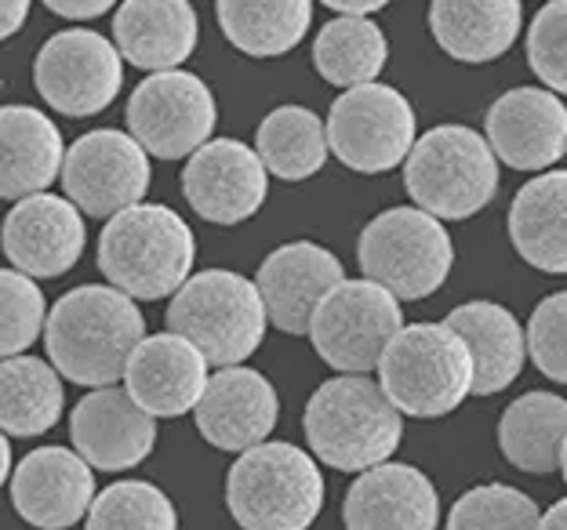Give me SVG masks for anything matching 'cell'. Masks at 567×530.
Segmentation results:
<instances>
[{
	"label": "cell",
	"mask_w": 567,
	"mask_h": 530,
	"mask_svg": "<svg viewBox=\"0 0 567 530\" xmlns=\"http://www.w3.org/2000/svg\"><path fill=\"white\" fill-rule=\"evenodd\" d=\"M142 339V309L110 283H84L66 291L48 313L44 328L51 367L84 389L117 385Z\"/></svg>",
	"instance_id": "6da1fadb"
},
{
	"label": "cell",
	"mask_w": 567,
	"mask_h": 530,
	"mask_svg": "<svg viewBox=\"0 0 567 530\" xmlns=\"http://www.w3.org/2000/svg\"><path fill=\"white\" fill-rule=\"evenodd\" d=\"M197 240L167 204H135L113 215L99 237V269L127 299H172L193 277Z\"/></svg>",
	"instance_id": "7a4b0ae2"
},
{
	"label": "cell",
	"mask_w": 567,
	"mask_h": 530,
	"mask_svg": "<svg viewBox=\"0 0 567 530\" xmlns=\"http://www.w3.org/2000/svg\"><path fill=\"white\" fill-rule=\"evenodd\" d=\"M306 439L339 472H368L390 461L404 439V415L364 374H339L306 404Z\"/></svg>",
	"instance_id": "3957f363"
},
{
	"label": "cell",
	"mask_w": 567,
	"mask_h": 530,
	"mask_svg": "<svg viewBox=\"0 0 567 530\" xmlns=\"http://www.w3.org/2000/svg\"><path fill=\"white\" fill-rule=\"evenodd\" d=\"M266 323L269 313L259 283L229 269L193 273L167 305V331L197 345L218 371L240 367L262 345Z\"/></svg>",
	"instance_id": "277c9868"
},
{
	"label": "cell",
	"mask_w": 567,
	"mask_h": 530,
	"mask_svg": "<svg viewBox=\"0 0 567 530\" xmlns=\"http://www.w3.org/2000/svg\"><path fill=\"white\" fill-rule=\"evenodd\" d=\"M317 458L295 444H259L226 476V506L240 530H309L324 509Z\"/></svg>",
	"instance_id": "5b68a950"
},
{
	"label": "cell",
	"mask_w": 567,
	"mask_h": 530,
	"mask_svg": "<svg viewBox=\"0 0 567 530\" xmlns=\"http://www.w3.org/2000/svg\"><path fill=\"white\" fill-rule=\"evenodd\" d=\"M404 186L425 215L462 222L495 200L498 157L481 132L441 124L415 142L404 160Z\"/></svg>",
	"instance_id": "8992f818"
},
{
	"label": "cell",
	"mask_w": 567,
	"mask_h": 530,
	"mask_svg": "<svg viewBox=\"0 0 567 530\" xmlns=\"http://www.w3.org/2000/svg\"><path fill=\"white\" fill-rule=\"evenodd\" d=\"M379 385L408 418H444L473 393V356L447 323H408L379 364Z\"/></svg>",
	"instance_id": "52a82bcc"
},
{
	"label": "cell",
	"mask_w": 567,
	"mask_h": 530,
	"mask_svg": "<svg viewBox=\"0 0 567 530\" xmlns=\"http://www.w3.org/2000/svg\"><path fill=\"white\" fill-rule=\"evenodd\" d=\"M357 258L368 280L382 283L401 302H419L444 288L455 266V243L441 218L422 208H390L364 226Z\"/></svg>",
	"instance_id": "ba28073f"
},
{
	"label": "cell",
	"mask_w": 567,
	"mask_h": 530,
	"mask_svg": "<svg viewBox=\"0 0 567 530\" xmlns=\"http://www.w3.org/2000/svg\"><path fill=\"white\" fill-rule=\"evenodd\" d=\"M404 331L401 299L375 280H342L309 323V342L339 374H368Z\"/></svg>",
	"instance_id": "9c48e42d"
},
{
	"label": "cell",
	"mask_w": 567,
	"mask_h": 530,
	"mask_svg": "<svg viewBox=\"0 0 567 530\" xmlns=\"http://www.w3.org/2000/svg\"><path fill=\"white\" fill-rule=\"evenodd\" d=\"M415 110L390 84L350 87L328 113L331 157L360 175H382L401 167L415 149Z\"/></svg>",
	"instance_id": "30bf717a"
},
{
	"label": "cell",
	"mask_w": 567,
	"mask_h": 530,
	"mask_svg": "<svg viewBox=\"0 0 567 530\" xmlns=\"http://www.w3.org/2000/svg\"><path fill=\"white\" fill-rule=\"evenodd\" d=\"M218 124L212 87L197 73H150L127 98V132L150 157L183 160L208 146Z\"/></svg>",
	"instance_id": "8fae6325"
},
{
	"label": "cell",
	"mask_w": 567,
	"mask_h": 530,
	"mask_svg": "<svg viewBox=\"0 0 567 530\" xmlns=\"http://www.w3.org/2000/svg\"><path fill=\"white\" fill-rule=\"evenodd\" d=\"M33 84L62 116H95L113 106L124 87V59L113 41L95 30H66L48 37L37 51Z\"/></svg>",
	"instance_id": "7c38bea8"
},
{
	"label": "cell",
	"mask_w": 567,
	"mask_h": 530,
	"mask_svg": "<svg viewBox=\"0 0 567 530\" xmlns=\"http://www.w3.org/2000/svg\"><path fill=\"white\" fill-rule=\"evenodd\" d=\"M150 178V153L138 146L132 132H117V127L81 135L62 160L66 200H73L81 215L106 218V222L142 204Z\"/></svg>",
	"instance_id": "4fadbf2b"
},
{
	"label": "cell",
	"mask_w": 567,
	"mask_h": 530,
	"mask_svg": "<svg viewBox=\"0 0 567 530\" xmlns=\"http://www.w3.org/2000/svg\"><path fill=\"white\" fill-rule=\"evenodd\" d=\"M183 193L204 222L237 226L262 211L269 172L251 146L237 138H212L186 160Z\"/></svg>",
	"instance_id": "5bb4252c"
},
{
	"label": "cell",
	"mask_w": 567,
	"mask_h": 530,
	"mask_svg": "<svg viewBox=\"0 0 567 530\" xmlns=\"http://www.w3.org/2000/svg\"><path fill=\"white\" fill-rule=\"evenodd\" d=\"M87 243L84 215L73 200L55 193H37L19 200L0 226V248L19 273L33 280H55L81 262Z\"/></svg>",
	"instance_id": "9a60e30c"
},
{
	"label": "cell",
	"mask_w": 567,
	"mask_h": 530,
	"mask_svg": "<svg viewBox=\"0 0 567 530\" xmlns=\"http://www.w3.org/2000/svg\"><path fill=\"white\" fill-rule=\"evenodd\" d=\"M11 506L37 530H70L95 506V469L70 447H37L11 472Z\"/></svg>",
	"instance_id": "2e32d148"
},
{
	"label": "cell",
	"mask_w": 567,
	"mask_h": 530,
	"mask_svg": "<svg viewBox=\"0 0 567 530\" xmlns=\"http://www.w3.org/2000/svg\"><path fill=\"white\" fill-rule=\"evenodd\" d=\"M495 157L517 172H546L567 157V106L549 87H513L484 116Z\"/></svg>",
	"instance_id": "e0dca14e"
},
{
	"label": "cell",
	"mask_w": 567,
	"mask_h": 530,
	"mask_svg": "<svg viewBox=\"0 0 567 530\" xmlns=\"http://www.w3.org/2000/svg\"><path fill=\"white\" fill-rule=\"evenodd\" d=\"M73 450L99 472H124L157 447V418L142 411L132 393L106 385L92 389L70 415Z\"/></svg>",
	"instance_id": "ac0fdd59"
},
{
	"label": "cell",
	"mask_w": 567,
	"mask_h": 530,
	"mask_svg": "<svg viewBox=\"0 0 567 530\" xmlns=\"http://www.w3.org/2000/svg\"><path fill=\"white\" fill-rule=\"evenodd\" d=\"M208 367L212 364L200 349L186 342L183 334H146L127 360L124 389L153 418H183L186 411H197L204 389H208Z\"/></svg>",
	"instance_id": "d6986e66"
},
{
	"label": "cell",
	"mask_w": 567,
	"mask_h": 530,
	"mask_svg": "<svg viewBox=\"0 0 567 530\" xmlns=\"http://www.w3.org/2000/svg\"><path fill=\"white\" fill-rule=\"evenodd\" d=\"M197 429L212 447L226 455H244L259 447L277 429L280 399L266 374L251 367H223L212 374L208 389L197 404Z\"/></svg>",
	"instance_id": "ffe728a7"
},
{
	"label": "cell",
	"mask_w": 567,
	"mask_h": 530,
	"mask_svg": "<svg viewBox=\"0 0 567 530\" xmlns=\"http://www.w3.org/2000/svg\"><path fill=\"white\" fill-rule=\"evenodd\" d=\"M342 262L313 240H291L266 254L259 266V283L269 323L284 334H309V323L320 302L339 288Z\"/></svg>",
	"instance_id": "44dd1931"
},
{
	"label": "cell",
	"mask_w": 567,
	"mask_h": 530,
	"mask_svg": "<svg viewBox=\"0 0 567 530\" xmlns=\"http://www.w3.org/2000/svg\"><path fill=\"white\" fill-rule=\"evenodd\" d=\"M342 520L346 530H436L441 495L415 465L382 461L353 480Z\"/></svg>",
	"instance_id": "7402d4cb"
},
{
	"label": "cell",
	"mask_w": 567,
	"mask_h": 530,
	"mask_svg": "<svg viewBox=\"0 0 567 530\" xmlns=\"http://www.w3.org/2000/svg\"><path fill=\"white\" fill-rule=\"evenodd\" d=\"M197 41L200 22L189 0H124L113 15V44L135 70H178Z\"/></svg>",
	"instance_id": "603a6c76"
},
{
	"label": "cell",
	"mask_w": 567,
	"mask_h": 530,
	"mask_svg": "<svg viewBox=\"0 0 567 530\" xmlns=\"http://www.w3.org/2000/svg\"><path fill=\"white\" fill-rule=\"evenodd\" d=\"M66 142L48 113L0 106V200H25L62 175Z\"/></svg>",
	"instance_id": "cb8c5ba5"
},
{
	"label": "cell",
	"mask_w": 567,
	"mask_h": 530,
	"mask_svg": "<svg viewBox=\"0 0 567 530\" xmlns=\"http://www.w3.org/2000/svg\"><path fill=\"white\" fill-rule=\"evenodd\" d=\"M447 328L473 356V393L495 396L520 378L527 364V328L498 302H466L447 313Z\"/></svg>",
	"instance_id": "d4e9b609"
},
{
	"label": "cell",
	"mask_w": 567,
	"mask_h": 530,
	"mask_svg": "<svg viewBox=\"0 0 567 530\" xmlns=\"http://www.w3.org/2000/svg\"><path fill=\"white\" fill-rule=\"evenodd\" d=\"M520 0H430V33L451 59L481 66L517 44Z\"/></svg>",
	"instance_id": "484cf974"
},
{
	"label": "cell",
	"mask_w": 567,
	"mask_h": 530,
	"mask_svg": "<svg viewBox=\"0 0 567 530\" xmlns=\"http://www.w3.org/2000/svg\"><path fill=\"white\" fill-rule=\"evenodd\" d=\"M509 240L538 273H567V172L532 178L513 197Z\"/></svg>",
	"instance_id": "4316f807"
},
{
	"label": "cell",
	"mask_w": 567,
	"mask_h": 530,
	"mask_svg": "<svg viewBox=\"0 0 567 530\" xmlns=\"http://www.w3.org/2000/svg\"><path fill=\"white\" fill-rule=\"evenodd\" d=\"M498 447L513 469L549 476L567 447V399L557 393H524L502 411Z\"/></svg>",
	"instance_id": "83f0119b"
},
{
	"label": "cell",
	"mask_w": 567,
	"mask_h": 530,
	"mask_svg": "<svg viewBox=\"0 0 567 530\" xmlns=\"http://www.w3.org/2000/svg\"><path fill=\"white\" fill-rule=\"evenodd\" d=\"M226 41L251 59H277L306 41L313 0H215Z\"/></svg>",
	"instance_id": "f1b7e54d"
},
{
	"label": "cell",
	"mask_w": 567,
	"mask_h": 530,
	"mask_svg": "<svg viewBox=\"0 0 567 530\" xmlns=\"http://www.w3.org/2000/svg\"><path fill=\"white\" fill-rule=\"evenodd\" d=\"M66 411L62 374L37 356L0 360V433L44 436Z\"/></svg>",
	"instance_id": "f546056e"
},
{
	"label": "cell",
	"mask_w": 567,
	"mask_h": 530,
	"mask_svg": "<svg viewBox=\"0 0 567 530\" xmlns=\"http://www.w3.org/2000/svg\"><path fill=\"white\" fill-rule=\"evenodd\" d=\"M390 59V44L375 19L368 15H334L328 25H320L313 41V66L328 84L364 87L375 84Z\"/></svg>",
	"instance_id": "4dcf8cb0"
},
{
	"label": "cell",
	"mask_w": 567,
	"mask_h": 530,
	"mask_svg": "<svg viewBox=\"0 0 567 530\" xmlns=\"http://www.w3.org/2000/svg\"><path fill=\"white\" fill-rule=\"evenodd\" d=\"M255 153L262 157L269 175L284 183H306L331 157L328 124L306 106H277L259 124Z\"/></svg>",
	"instance_id": "1f68e13d"
},
{
	"label": "cell",
	"mask_w": 567,
	"mask_h": 530,
	"mask_svg": "<svg viewBox=\"0 0 567 530\" xmlns=\"http://www.w3.org/2000/svg\"><path fill=\"white\" fill-rule=\"evenodd\" d=\"M84 530H178V512L161 487L121 480L95 495Z\"/></svg>",
	"instance_id": "d6a6232c"
},
{
	"label": "cell",
	"mask_w": 567,
	"mask_h": 530,
	"mask_svg": "<svg viewBox=\"0 0 567 530\" xmlns=\"http://www.w3.org/2000/svg\"><path fill=\"white\" fill-rule=\"evenodd\" d=\"M543 512L527 495L506 484L466 490L447 516V530H538Z\"/></svg>",
	"instance_id": "836d02e7"
},
{
	"label": "cell",
	"mask_w": 567,
	"mask_h": 530,
	"mask_svg": "<svg viewBox=\"0 0 567 530\" xmlns=\"http://www.w3.org/2000/svg\"><path fill=\"white\" fill-rule=\"evenodd\" d=\"M48 328V299L33 277L0 269V360L22 356Z\"/></svg>",
	"instance_id": "e575fe53"
},
{
	"label": "cell",
	"mask_w": 567,
	"mask_h": 530,
	"mask_svg": "<svg viewBox=\"0 0 567 530\" xmlns=\"http://www.w3.org/2000/svg\"><path fill=\"white\" fill-rule=\"evenodd\" d=\"M527 66L549 92L567 95V0H549L527 30Z\"/></svg>",
	"instance_id": "d590c367"
},
{
	"label": "cell",
	"mask_w": 567,
	"mask_h": 530,
	"mask_svg": "<svg viewBox=\"0 0 567 530\" xmlns=\"http://www.w3.org/2000/svg\"><path fill=\"white\" fill-rule=\"evenodd\" d=\"M527 356L549 382L567 385V291L549 294L535 305L527 323Z\"/></svg>",
	"instance_id": "8d00e7d4"
},
{
	"label": "cell",
	"mask_w": 567,
	"mask_h": 530,
	"mask_svg": "<svg viewBox=\"0 0 567 530\" xmlns=\"http://www.w3.org/2000/svg\"><path fill=\"white\" fill-rule=\"evenodd\" d=\"M113 4H117V0H44V8L51 11V15L76 19V22L106 15V11H113Z\"/></svg>",
	"instance_id": "74e56055"
},
{
	"label": "cell",
	"mask_w": 567,
	"mask_h": 530,
	"mask_svg": "<svg viewBox=\"0 0 567 530\" xmlns=\"http://www.w3.org/2000/svg\"><path fill=\"white\" fill-rule=\"evenodd\" d=\"M25 15H30V0H0V41L16 37L25 25Z\"/></svg>",
	"instance_id": "f35d334b"
},
{
	"label": "cell",
	"mask_w": 567,
	"mask_h": 530,
	"mask_svg": "<svg viewBox=\"0 0 567 530\" xmlns=\"http://www.w3.org/2000/svg\"><path fill=\"white\" fill-rule=\"evenodd\" d=\"M320 4L339 11V15H371V11H382L390 0H320Z\"/></svg>",
	"instance_id": "ab89813d"
},
{
	"label": "cell",
	"mask_w": 567,
	"mask_h": 530,
	"mask_svg": "<svg viewBox=\"0 0 567 530\" xmlns=\"http://www.w3.org/2000/svg\"><path fill=\"white\" fill-rule=\"evenodd\" d=\"M538 530H567V498H560L557 506H549V512H543Z\"/></svg>",
	"instance_id": "60d3db41"
},
{
	"label": "cell",
	"mask_w": 567,
	"mask_h": 530,
	"mask_svg": "<svg viewBox=\"0 0 567 530\" xmlns=\"http://www.w3.org/2000/svg\"><path fill=\"white\" fill-rule=\"evenodd\" d=\"M11 476V444H8V433H0V487L8 484Z\"/></svg>",
	"instance_id": "b9f144b4"
},
{
	"label": "cell",
	"mask_w": 567,
	"mask_h": 530,
	"mask_svg": "<svg viewBox=\"0 0 567 530\" xmlns=\"http://www.w3.org/2000/svg\"><path fill=\"white\" fill-rule=\"evenodd\" d=\"M560 472H564V480H567V447H564V461H560Z\"/></svg>",
	"instance_id": "7bdbcfd3"
}]
</instances>
